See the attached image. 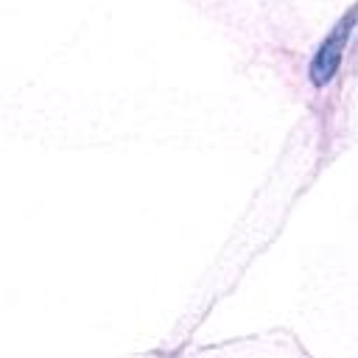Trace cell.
<instances>
[{"label":"cell","mask_w":358,"mask_h":358,"mask_svg":"<svg viewBox=\"0 0 358 358\" xmlns=\"http://www.w3.org/2000/svg\"><path fill=\"white\" fill-rule=\"evenodd\" d=\"M355 20H358V6H352V8L338 20V25L327 34V39H324V42L319 45V50L313 53L308 76H310V81H313L316 87H324V84L336 76V70H338V64H341L344 45H347V39H350V31H352Z\"/></svg>","instance_id":"obj_1"}]
</instances>
